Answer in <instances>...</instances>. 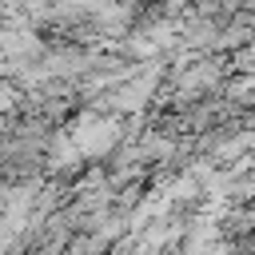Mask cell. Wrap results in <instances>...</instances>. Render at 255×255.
Wrapping results in <instances>:
<instances>
[{"label": "cell", "mask_w": 255, "mask_h": 255, "mask_svg": "<svg viewBox=\"0 0 255 255\" xmlns=\"http://www.w3.org/2000/svg\"><path fill=\"white\" fill-rule=\"evenodd\" d=\"M16 96H20V92H16V88L4 80V84H0V112H8V108L16 104Z\"/></svg>", "instance_id": "obj_2"}, {"label": "cell", "mask_w": 255, "mask_h": 255, "mask_svg": "<svg viewBox=\"0 0 255 255\" xmlns=\"http://www.w3.org/2000/svg\"><path fill=\"white\" fill-rule=\"evenodd\" d=\"M243 251H251V255H255V231L247 235V243H243Z\"/></svg>", "instance_id": "obj_3"}, {"label": "cell", "mask_w": 255, "mask_h": 255, "mask_svg": "<svg viewBox=\"0 0 255 255\" xmlns=\"http://www.w3.org/2000/svg\"><path fill=\"white\" fill-rule=\"evenodd\" d=\"M68 135H72V143L80 147L84 159H104L120 143V120L116 116H104V112H84V116L72 120Z\"/></svg>", "instance_id": "obj_1"}]
</instances>
